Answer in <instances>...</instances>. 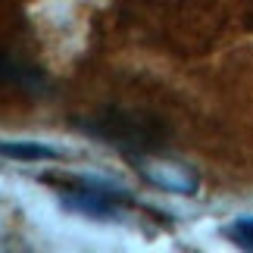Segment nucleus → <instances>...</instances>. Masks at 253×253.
Returning a JSON list of instances; mask_svg holds the SVG:
<instances>
[{"instance_id": "3", "label": "nucleus", "mask_w": 253, "mask_h": 253, "mask_svg": "<svg viewBox=\"0 0 253 253\" xmlns=\"http://www.w3.org/2000/svg\"><path fill=\"white\" fill-rule=\"evenodd\" d=\"M47 84V75L32 63H22L9 53H0V87H19V91L38 94Z\"/></svg>"}, {"instance_id": "4", "label": "nucleus", "mask_w": 253, "mask_h": 253, "mask_svg": "<svg viewBox=\"0 0 253 253\" xmlns=\"http://www.w3.org/2000/svg\"><path fill=\"white\" fill-rule=\"evenodd\" d=\"M0 157L19 163H41V160H63V153L41 141H0Z\"/></svg>"}, {"instance_id": "2", "label": "nucleus", "mask_w": 253, "mask_h": 253, "mask_svg": "<svg viewBox=\"0 0 253 253\" xmlns=\"http://www.w3.org/2000/svg\"><path fill=\"white\" fill-rule=\"evenodd\" d=\"M84 131L100 138L110 147H119L125 153H144V150H157L163 141V128L160 122H153L150 116H138V113H106L97 119L84 122Z\"/></svg>"}, {"instance_id": "5", "label": "nucleus", "mask_w": 253, "mask_h": 253, "mask_svg": "<svg viewBox=\"0 0 253 253\" xmlns=\"http://www.w3.org/2000/svg\"><path fill=\"white\" fill-rule=\"evenodd\" d=\"M225 235H228L231 244H238V247H244V250H253V216L235 219V222L225 228Z\"/></svg>"}, {"instance_id": "1", "label": "nucleus", "mask_w": 253, "mask_h": 253, "mask_svg": "<svg viewBox=\"0 0 253 253\" xmlns=\"http://www.w3.org/2000/svg\"><path fill=\"white\" fill-rule=\"evenodd\" d=\"M60 200L66 210L87 219H119L122 210L134 207V197L125 188L103 178H84V175H66L60 181Z\"/></svg>"}]
</instances>
